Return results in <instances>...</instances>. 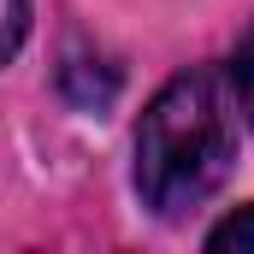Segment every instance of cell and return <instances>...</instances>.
Listing matches in <instances>:
<instances>
[{
    "instance_id": "1",
    "label": "cell",
    "mask_w": 254,
    "mask_h": 254,
    "mask_svg": "<svg viewBox=\"0 0 254 254\" xmlns=\"http://www.w3.org/2000/svg\"><path fill=\"white\" fill-rule=\"evenodd\" d=\"M231 107L219 71H184L172 77L136 130V190L160 219H184L231 172Z\"/></svg>"
},
{
    "instance_id": "2",
    "label": "cell",
    "mask_w": 254,
    "mask_h": 254,
    "mask_svg": "<svg viewBox=\"0 0 254 254\" xmlns=\"http://www.w3.org/2000/svg\"><path fill=\"white\" fill-rule=\"evenodd\" d=\"M207 249L213 254H254V207L231 213L225 225H213L207 231Z\"/></svg>"
},
{
    "instance_id": "3",
    "label": "cell",
    "mask_w": 254,
    "mask_h": 254,
    "mask_svg": "<svg viewBox=\"0 0 254 254\" xmlns=\"http://www.w3.org/2000/svg\"><path fill=\"white\" fill-rule=\"evenodd\" d=\"M231 89H237V107H243V119L254 125V30L237 42V54H231Z\"/></svg>"
},
{
    "instance_id": "4",
    "label": "cell",
    "mask_w": 254,
    "mask_h": 254,
    "mask_svg": "<svg viewBox=\"0 0 254 254\" xmlns=\"http://www.w3.org/2000/svg\"><path fill=\"white\" fill-rule=\"evenodd\" d=\"M24 30H30V0H0V65L24 48Z\"/></svg>"
}]
</instances>
